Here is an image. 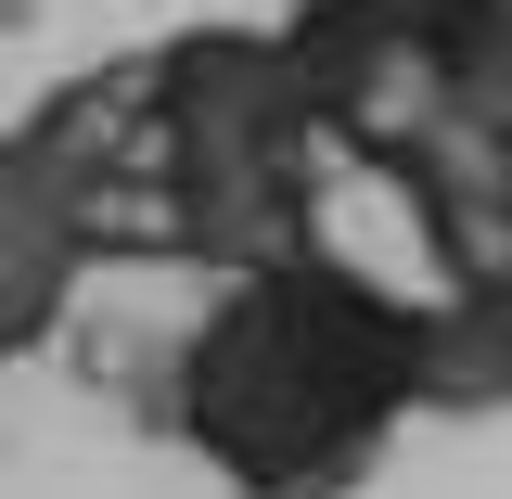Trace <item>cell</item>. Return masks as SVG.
I'll use <instances>...</instances> for the list:
<instances>
[{
  "label": "cell",
  "instance_id": "4",
  "mask_svg": "<svg viewBox=\"0 0 512 499\" xmlns=\"http://www.w3.org/2000/svg\"><path fill=\"white\" fill-rule=\"evenodd\" d=\"M90 282V218H77V180L13 128L0 141V359L52 346L64 295Z\"/></svg>",
  "mask_w": 512,
  "mask_h": 499
},
{
  "label": "cell",
  "instance_id": "6",
  "mask_svg": "<svg viewBox=\"0 0 512 499\" xmlns=\"http://www.w3.org/2000/svg\"><path fill=\"white\" fill-rule=\"evenodd\" d=\"M436 410H512V256L448 282L436 308Z\"/></svg>",
  "mask_w": 512,
  "mask_h": 499
},
{
  "label": "cell",
  "instance_id": "5",
  "mask_svg": "<svg viewBox=\"0 0 512 499\" xmlns=\"http://www.w3.org/2000/svg\"><path fill=\"white\" fill-rule=\"evenodd\" d=\"M384 180H397V205H410V231H423V256H436V282H474V269H500V256H512V141L436 116Z\"/></svg>",
  "mask_w": 512,
  "mask_h": 499
},
{
  "label": "cell",
  "instance_id": "3",
  "mask_svg": "<svg viewBox=\"0 0 512 499\" xmlns=\"http://www.w3.org/2000/svg\"><path fill=\"white\" fill-rule=\"evenodd\" d=\"M282 39L308 64V103H320V128H333V154H359L372 180L448 116V52L397 0H295Z\"/></svg>",
  "mask_w": 512,
  "mask_h": 499
},
{
  "label": "cell",
  "instance_id": "1",
  "mask_svg": "<svg viewBox=\"0 0 512 499\" xmlns=\"http://www.w3.org/2000/svg\"><path fill=\"white\" fill-rule=\"evenodd\" d=\"M436 410V308H397L333 244L244 269L180 333V423L244 499H346L384 436Z\"/></svg>",
  "mask_w": 512,
  "mask_h": 499
},
{
  "label": "cell",
  "instance_id": "8",
  "mask_svg": "<svg viewBox=\"0 0 512 499\" xmlns=\"http://www.w3.org/2000/svg\"><path fill=\"white\" fill-rule=\"evenodd\" d=\"M397 13H410V26H423V39H461V26H487V13H512V0H397Z\"/></svg>",
  "mask_w": 512,
  "mask_h": 499
},
{
  "label": "cell",
  "instance_id": "7",
  "mask_svg": "<svg viewBox=\"0 0 512 499\" xmlns=\"http://www.w3.org/2000/svg\"><path fill=\"white\" fill-rule=\"evenodd\" d=\"M448 116L487 128V141H512V13H487V26L448 39Z\"/></svg>",
  "mask_w": 512,
  "mask_h": 499
},
{
  "label": "cell",
  "instance_id": "2",
  "mask_svg": "<svg viewBox=\"0 0 512 499\" xmlns=\"http://www.w3.org/2000/svg\"><path fill=\"white\" fill-rule=\"evenodd\" d=\"M154 64V154H167V205H180V256L244 282L269 256L320 244V154L333 128L308 103V64L282 26H192Z\"/></svg>",
  "mask_w": 512,
  "mask_h": 499
}]
</instances>
